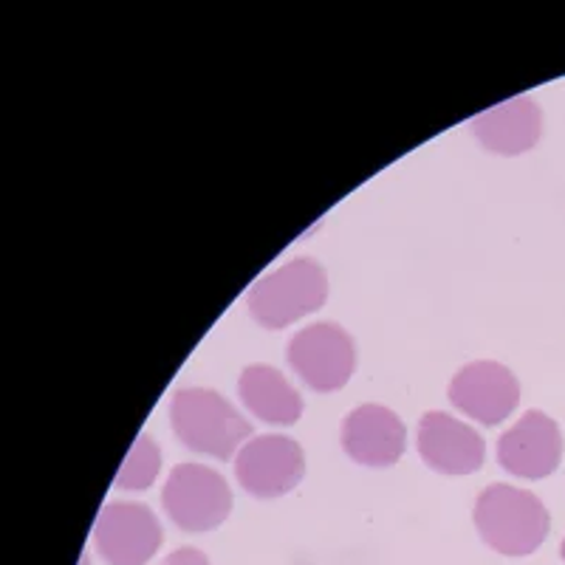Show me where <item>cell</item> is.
Instances as JSON below:
<instances>
[{
    "label": "cell",
    "instance_id": "cell-13",
    "mask_svg": "<svg viewBox=\"0 0 565 565\" xmlns=\"http://www.w3.org/2000/svg\"><path fill=\"white\" fill-rule=\"evenodd\" d=\"M238 393L244 405L255 413L260 422L282 424L289 427L300 418L302 398L295 387L286 382L280 371L271 365H249L241 373Z\"/></svg>",
    "mask_w": 565,
    "mask_h": 565
},
{
    "label": "cell",
    "instance_id": "cell-6",
    "mask_svg": "<svg viewBox=\"0 0 565 565\" xmlns=\"http://www.w3.org/2000/svg\"><path fill=\"white\" fill-rule=\"evenodd\" d=\"M306 472L300 444L286 436H260L246 441L235 458L238 483L255 498H277L300 483Z\"/></svg>",
    "mask_w": 565,
    "mask_h": 565
},
{
    "label": "cell",
    "instance_id": "cell-15",
    "mask_svg": "<svg viewBox=\"0 0 565 565\" xmlns=\"http://www.w3.org/2000/svg\"><path fill=\"white\" fill-rule=\"evenodd\" d=\"M161 565H210V559H206L199 548L184 546V548H179V552L170 554V557L164 559Z\"/></svg>",
    "mask_w": 565,
    "mask_h": 565
},
{
    "label": "cell",
    "instance_id": "cell-8",
    "mask_svg": "<svg viewBox=\"0 0 565 565\" xmlns=\"http://www.w3.org/2000/svg\"><path fill=\"white\" fill-rule=\"evenodd\" d=\"M563 458V433L546 413L529 411L498 441V461L507 472L529 481L548 478Z\"/></svg>",
    "mask_w": 565,
    "mask_h": 565
},
{
    "label": "cell",
    "instance_id": "cell-3",
    "mask_svg": "<svg viewBox=\"0 0 565 565\" xmlns=\"http://www.w3.org/2000/svg\"><path fill=\"white\" fill-rule=\"evenodd\" d=\"M326 297L328 280L322 266L309 257H300L260 277L246 295V302H249L252 317L275 331V328L302 320L306 315H315L317 309H322Z\"/></svg>",
    "mask_w": 565,
    "mask_h": 565
},
{
    "label": "cell",
    "instance_id": "cell-10",
    "mask_svg": "<svg viewBox=\"0 0 565 565\" xmlns=\"http://www.w3.org/2000/svg\"><path fill=\"white\" fill-rule=\"evenodd\" d=\"M418 452L444 476H472L483 463V438L469 424L430 411L418 422Z\"/></svg>",
    "mask_w": 565,
    "mask_h": 565
},
{
    "label": "cell",
    "instance_id": "cell-4",
    "mask_svg": "<svg viewBox=\"0 0 565 565\" xmlns=\"http://www.w3.org/2000/svg\"><path fill=\"white\" fill-rule=\"evenodd\" d=\"M164 512L184 532H210L226 521L232 492L224 476L201 463H179L161 492Z\"/></svg>",
    "mask_w": 565,
    "mask_h": 565
},
{
    "label": "cell",
    "instance_id": "cell-5",
    "mask_svg": "<svg viewBox=\"0 0 565 565\" xmlns=\"http://www.w3.org/2000/svg\"><path fill=\"white\" fill-rule=\"evenodd\" d=\"M289 362L311 391L331 393L351 380L356 351L353 340L340 326L317 322L297 331L295 340L289 342Z\"/></svg>",
    "mask_w": 565,
    "mask_h": 565
},
{
    "label": "cell",
    "instance_id": "cell-12",
    "mask_svg": "<svg viewBox=\"0 0 565 565\" xmlns=\"http://www.w3.org/2000/svg\"><path fill=\"white\" fill-rule=\"evenodd\" d=\"M469 125L478 141L492 153L521 156L537 145L543 114L532 97H512L478 114Z\"/></svg>",
    "mask_w": 565,
    "mask_h": 565
},
{
    "label": "cell",
    "instance_id": "cell-9",
    "mask_svg": "<svg viewBox=\"0 0 565 565\" xmlns=\"http://www.w3.org/2000/svg\"><path fill=\"white\" fill-rule=\"evenodd\" d=\"M450 402L481 424H501L521 402V385L501 362H472L456 373Z\"/></svg>",
    "mask_w": 565,
    "mask_h": 565
},
{
    "label": "cell",
    "instance_id": "cell-11",
    "mask_svg": "<svg viewBox=\"0 0 565 565\" xmlns=\"http://www.w3.org/2000/svg\"><path fill=\"white\" fill-rule=\"evenodd\" d=\"M342 447L356 463L391 467L405 456L407 430L402 418L382 405H362L342 424Z\"/></svg>",
    "mask_w": 565,
    "mask_h": 565
},
{
    "label": "cell",
    "instance_id": "cell-2",
    "mask_svg": "<svg viewBox=\"0 0 565 565\" xmlns=\"http://www.w3.org/2000/svg\"><path fill=\"white\" fill-rule=\"evenodd\" d=\"M170 418L184 447L221 461L235 456L252 433V424L221 393L206 387H184L175 393Z\"/></svg>",
    "mask_w": 565,
    "mask_h": 565
},
{
    "label": "cell",
    "instance_id": "cell-7",
    "mask_svg": "<svg viewBox=\"0 0 565 565\" xmlns=\"http://www.w3.org/2000/svg\"><path fill=\"white\" fill-rule=\"evenodd\" d=\"M99 554L110 565H145L161 546L156 514L141 503H108L94 529Z\"/></svg>",
    "mask_w": 565,
    "mask_h": 565
},
{
    "label": "cell",
    "instance_id": "cell-1",
    "mask_svg": "<svg viewBox=\"0 0 565 565\" xmlns=\"http://www.w3.org/2000/svg\"><path fill=\"white\" fill-rule=\"evenodd\" d=\"M476 526L487 546L507 557H526L543 546L548 534V512L537 494L494 483L478 494Z\"/></svg>",
    "mask_w": 565,
    "mask_h": 565
},
{
    "label": "cell",
    "instance_id": "cell-14",
    "mask_svg": "<svg viewBox=\"0 0 565 565\" xmlns=\"http://www.w3.org/2000/svg\"><path fill=\"white\" fill-rule=\"evenodd\" d=\"M161 467V452L150 436H139L130 447L128 458L119 467L116 487L119 489H148L156 481Z\"/></svg>",
    "mask_w": 565,
    "mask_h": 565
},
{
    "label": "cell",
    "instance_id": "cell-16",
    "mask_svg": "<svg viewBox=\"0 0 565 565\" xmlns=\"http://www.w3.org/2000/svg\"><path fill=\"white\" fill-rule=\"evenodd\" d=\"M559 554H563V559H565V540H563V546H559Z\"/></svg>",
    "mask_w": 565,
    "mask_h": 565
}]
</instances>
